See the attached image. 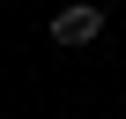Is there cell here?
Here are the masks:
<instances>
[{"label":"cell","mask_w":126,"mask_h":119,"mask_svg":"<svg viewBox=\"0 0 126 119\" xmlns=\"http://www.w3.org/2000/svg\"><path fill=\"white\" fill-rule=\"evenodd\" d=\"M104 37V8L96 0H67V8H52V45H96Z\"/></svg>","instance_id":"obj_1"},{"label":"cell","mask_w":126,"mask_h":119,"mask_svg":"<svg viewBox=\"0 0 126 119\" xmlns=\"http://www.w3.org/2000/svg\"><path fill=\"white\" fill-rule=\"evenodd\" d=\"M96 8H111V0H96Z\"/></svg>","instance_id":"obj_2"}]
</instances>
